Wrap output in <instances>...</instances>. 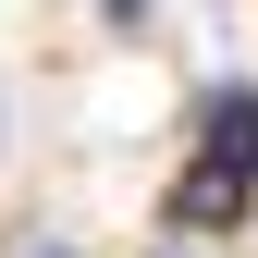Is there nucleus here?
I'll list each match as a JSON object with an SVG mask.
<instances>
[{"instance_id": "f257e3e1", "label": "nucleus", "mask_w": 258, "mask_h": 258, "mask_svg": "<svg viewBox=\"0 0 258 258\" xmlns=\"http://www.w3.org/2000/svg\"><path fill=\"white\" fill-rule=\"evenodd\" d=\"M160 221H172V234H234V221H258V172L221 160V148H197L172 184H160Z\"/></svg>"}, {"instance_id": "f03ea898", "label": "nucleus", "mask_w": 258, "mask_h": 258, "mask_svg": "<svg viewBox=\"0 0 258 258\" xmlns=\"http://www.w3.org/2000/svg\"><path fill=\"white\" fill-rule=\"evenodd\" d=\"M37 258H74V246H37Z\"/></svg>"}]
</instances>
